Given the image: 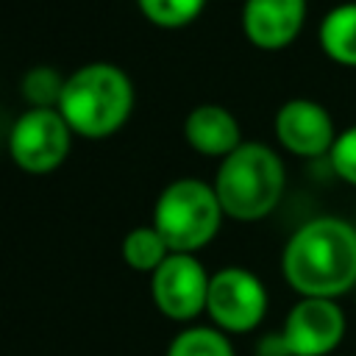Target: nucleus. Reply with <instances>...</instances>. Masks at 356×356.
I'll list each match as a JSON object with an SVG mask.
<instances>
[{
  "instance_id": "nucleus-16",
  "label": "nucleus",
  "mask_w": 356,
  "mask_h": 356,
  "mask_svg": "<svg viewBox=\"0 0 356 356\" xmlns=\"http://www.w3.org/2000/svg\"><path fill=\"white\" fill-rule=\"evenodd\" d=\"M136 6L142 17L153 22L156 28L175 31V28L195 22L203 14L206 0H136Z\"/></svg>"
},
{
  "instance_id": "nucleus-15",
  "label": "nucleus",
  "mask_w": 356,
  "mask_h": 356,
  "mask_svg": "<svg viewBox=\"0 0 356 356\" xmlns=\"http://www.w3.org/2000/svg\"><path fill=\"white\" fill-rule=\"evenodd\" d=\"M64 75L56 67L36 64L31 67L19 81V95L28 100L31 108H58L61 92H64Z\"/></svg>"
},
{
  "instance_id": "nucleus-17",
  "label": "nucleus",
  "mask_w": 356,
  "mask_h": 356,
  "mask_svg": "<svg viewBox=\"0 0 356 356\" xmlns=\"http://www.w3.org/2000/svg\"><path fill=\"white\" fill-rule=\"evenodd\" d=\"M328 161H331V170L339 181L356 186V125L337 134L334 147L328 153Z\"/></svg>"
},
{
  "instance_id": "nucleus-3",
  "label": "nucleus",
  "mask_w": 356,
  "mask_h": 356,
  "mask_svg": "<svg viewBox=\"0 0 356 356\" xmlns=\"http://www.w3.org/2000/svg\"><path fill=\"white\" fill-rule=\"evenodd\" d=\"M222 214L239 222H256L275 211L284 197L286 170L281 156L264 142H242L225 156L211 181Z\"/></svg>"
},
{
  "instance_id": "nucleus-2",
  "label": "nucleus",
  "mask_w": 356,
  "mask_h": 356,
  "mask_svg": "<svg viewBox=\"0 0 356 356\" xmlns=\"http://www.w3.org/2000/svg\"><path fill=\"white\" fill-rule=\"evenodd\" d=\"M134 111V83L128 72L111 61H89L64 81L58 114L70 131L83 139H106L117 134Z\"/></svg>"
},
{
  "instance_id": "nucleus-8",
  "label": "nucleus",
  "mask_w": 356,
  "mask_h": 356,
  "mask_svg": "<svg viewBox=\"0 0 356 356\" xmlns=\"http://www.w3.org/2000/svg\"><path fill=\"white\" fill-rule=\"evenodd\" d=\"M345 312L328 298H300L284 320L281 339L289 356H328L345 339Z\"/></svg>"
},
{
  "instance_id": "nucleus-4",
  "label": "nucleus",
  "mask_w": 356,
  "mask_h": 356,
  "mask_svg": "<svg viewBox=\"0 0 356 356\" xmlns=\"http://www.w3.org/2000/svg\"><path fill=\"white\" fill-rule=\"evenodd\" d=\"M222 217L211 184L200 178H175L156 197L150 225L161 234L170 253H197L217 236Z\"/></svg>"
},
{
  "instance_id": "nucleus-1",
  "label": "nucleus",
  "mask_w": 356,
  "mask_h": 356,
  "mask_svg": "<svg viewBox=\"0 0 356 356\" xmlns=\"http://www.w3.org/2000/svg\"><path fill=\"white\" fill-rule=\"evenodd\" d=\"M281 273L300 298H328L356 286V225L342 217H312L284 245Z\"/></svg>"
},
{
  "instance_id": "nucleus-12",
  "label": "nucleus",
  "mask_w": 356,
  "mask_h": 356,
  "mask_svg": "<svg viewBox=\"0 0 356 356\" xmlns=\"http://www.w3.org/2000/svg\"><path fill=\"white\" fill-rule=\"evenodd\" d=\"M320 50L339 67H356V0L328 8L317 28Z\"/></svg>"
},
{
  "instance_id": "nucleus-6",
  "label": "nucleus",
  "mask_w": 356,
  "mask_h": 356,
  "mask_svg": "<svg viewBox=\"0 0 356 356\" xmlns=\"http://www.w3.org/2000/svg\"><path fill=\"white\" fill-rule=\"evenodd\" d=\"M206 314L225 334H248L267 314V289L261 278L245 267H222L211 273Z\"/></svg>"
},
{
  "instance_id": "nucleus-14",
  "label": "nucleus",
  "mask_w": 356,
  "mask_h": 356,
  "mask_svg": "<svg viewBox=\"0 0 356 356\" xmlns=\"http://www.w3.org/2000/svg\"><path fill=\"white\" fill-rule=\"evenodd\" d=\"M164 356H234V345L214 325H189L170 339Z\"/></svg>"
},
{
  "instance_id": "nucleus-7",
  "label": "nucleus",
  "mask_w": 356,
  "mask_h": 356,
  "mask_svg": "<svg viewBox=\"0 0 356 356\" xmlns=\"http://www.w3.org/2000/svg\"><path fill=\"white\" fill-rule=\"evenodd\" d=\"M209 281L211 275L195 253H170L150 275V298L164 317L189 323L206 312Z\"/></svg>"
},
{
  "instance_id": "nucleus-11",
  "label": "nucleus",
  "mask_w": 356,
  "mask_h": 356,
  "mask_svg": "<svg viewBox=\"0 0 356 356\" xmlns=\"http://www.w3.org/2000/svg\"><path fill=\"white\" fill-rule=\"evenodd\" d=\"M184 136L192 150L214 159L231 156L242 145V128L239 120L217 103H200L195 106L184 120Z\"/></svg>"
},
{
  "instance_id": "nucleus-13",
  "label": "nucleus",
  "mask_w": 356,
  "mask_h": 356,
  "mask_svg": "<svg viewBox=\"0 0 356 356\" xmlns=\"http://www.w3.org/2000/svg\"><path fill=\"white\" fill-rule=\"evenodd\" d=\"M167 256H170V248L153 225L131 228L122 239V261L136 273H150L153 275Z\"/></svg>"
},
{
  "instance_id": "nucleus-5",
  "label": "nucleus",
  "mask_w": 356,
  "mask_h": 356,
  "mask_svg": "<svg viewBox=\"0 0 356 356\" xmlns=\"http://www.w3.org/2000/svg\"><path fill=\"white\" fill-rule=\"evenodd\" d=\"M72 147V131L58 108H28L8 131L11 161L31 175H44L61 167Z\"/></svg>"
},
{
  "instance_id": "nucleus-10",
  "label": "nucleus",
  "mask_w": 356,
  "mask_h": 356,
  "mask_svg": "<svg viewBox=\"0 0 356 356\" xmlns=\"http://www.w3.org/2000/svg\"><path fill=\"white\" fill-rule=\"evenodd\" d=\"M306 22V0H245L242 31L245 39L267 53L289 47Z\"/></svg>"
},
{
  "instance_id": "nucleus-9",
  "label": "nucleus",
  "mask_w": 356,
  "mask_h": 356,
  "mask_svg": "<svg viewBox=\"0 0 356 356\" xmlns=\"http://www.w3.org/2000/svg\"><path fill=\"white\" fill-rule=\"evenodd\" d=\"M273 131L278 145L292 153V156H303V159H317V156H328L337 139V125L331 111L309 97H292L286 100L273 120Z\"/></svg>"
}]
</instances>
